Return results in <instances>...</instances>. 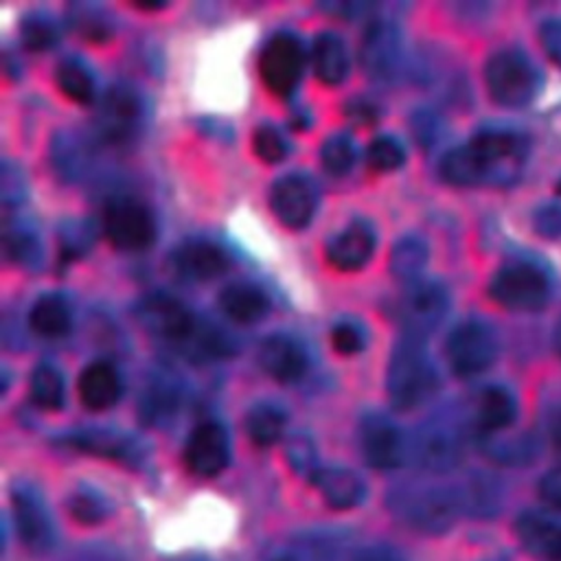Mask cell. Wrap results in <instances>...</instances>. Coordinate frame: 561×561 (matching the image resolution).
<instances>
[{"instance_id": "cell-32", "label": "cell", "mask_w": 561, "mask_h": 561, "mask_svg": "<svg viewBox=\"0 0 561 561\" xmlns=\"http://www.w3.org/2000/svg\"><path fill=\"white\" fill-rule=\"evenodd\" d=\"M31 401L39 410L55 412L64 405V379L50 364H37L28 377Z\"/></svg>"}, {"instance_id": "cell-42", "label": "cell", "mask_w": 561, "mask_h": 561, "mask_svg": "<svg viewBox=\"0 0 561 561\" xmlns=\"http://www.w3.org/2000/svg\"><path fill=\"white\" fill-rule=\"evenodd\" d=\"M285 454H287L291 469L309 480L320 469L316 462V447H313L311 438L305 434H294L285 445Z\"/></svg>"}, {"instance_id": "cell-51", "label": "cell", "mask_w": 561, "mask_h": 561, "mask_svg": "<svg viewBox=\"0 0 561 561\" xmlns=\"http://www.w3.org/2000/svg\"><path fill=\"white\" fill-rule=\"evenodd\" d=\"M355 561H403L394 550L383 548V546H375L364 550Z\"/></svg>"}, {"instance_id": "cell-38", "label": "cell", "mask_w": 561, "mask_h": 561, "mask_svg": "<svg viewBox=\"0 0 561 561\" xmlns=\"http://www.w3.org/2000/svg\"><path fill=\"white\" fill-rule=\"evenodd\" d=\"M322 167L333 175H344L355 162V145L346 134H333L322 142L320 149Z\"/></svg>"}, {"instance_id": "cell-5", "label": "cell", "mask_w": 561, "mask_h": 561, "mask_svg": "<svg viewBox=\"0 0 561 561\" xmlns=\"http://www.w3.org/2000/svg\"><path fill=\"white\" fill-rule=\"evenodd\" d=\"M103 232L107 241L125 252H138L153 243L156 219L151 208L129 195L112 197L103 210Z\"/></svg>"}, {"instance_id": "cell-48", "label": "cell", "mask_w": 561, "mask_h": 561, "mask_svg": "<svg viewBox=\"0 0 561 561\" xmlns=\"http://www.w3.org/2000/svg\"><path fill=\"white\" fill-rule=\"evenodd\" d=\"M539 495L548 506L561 508V467L548 471L539 480Z\"/></svg>"}, {"instance_id": "cell-8", "label": "cell", "mask_w": 561, "mask_h": 561, "mask_svg": "<svg viewBox=\"0 0 561 561\" xmlns=\"http://www.w3.org/2000/svg\"><path fill=\"white\" fill-rule=\"evenodd\" d=\"M96 131L107 145L123 147L131 142L142 123L140 94L127 83H114L105 90L96 107Z\"/></svg>"}, {"instance_id": "cell-21", "label": "cell", "mask_w": 561, "mask_h": 561, "mask_svg": "<svg viewBox=\"0 0 561 561\" xmlns=\"http://www.w3.org/2000/svg\"><path fill=\"white\" fill-rule=\"evenodd\" d=\"M79 399L88 410L101 412L112 408L121 397V377L118 370L110 362H92L88 364L77 381Z\"/></svg>"}, {"instance_id": "cell-26", "label": "cell", "mask_w": 561, "mask_h": 561, "mask_svg": "<svg viewBox=\"0 0 561 561\" xmlns=\"http://www.w3.org/2000/svg\"><path fill=\"white\" fill-rule=\"evenodd\" d=\"M311 64H313V75L324 85L342 83L348 75V50H346V44L340 39V35L329 31L318 33L313 39Z\"/></svg>"}, {"instance_id": "cell-3", "label": "cell", "mask_w": 561, "mask_h": 561, "mask_svg": "<svg viewBox=\"0 0 561 561\" xmlns=\"http://www.w3.org/2000/svg\"><path fill=\"white\" fill-rule=\"evenodd\" d=\"M386 388L392 408L399 412L419 408L436 392L438 375L421 344V337L405 335L394 346L388 364Z\"/></svg>"}, {"instance_id": "cell-13", "label": "cell", "mask_w": 561, "mask_h": 561, "mask_svg": "<svg viewBox=\"0 0 561 561\" xmlns=\"http://www.w3.org/2000/svg\"><path fill=\"white\" fill-rule=\"evenodd\" d=\"M184 465L199 478H213L226 469L230 460V440L226 430L215 421L193 427L184 445Z\"/></svg>"}, {"instance_id": "cell-45", "label": "cell", "mask_w": 561, "mask_h": 561, "mask_svg": "<svg viewBox=\"0 0 561 561\" xmlns=\"http://www.w3.org/2000/svg\"><path fill=\"white\" fill-rule=\"evenodd\" d=\"M0 193H2V206L4 208H13L18 206L24 195H26V186H24V178L20 175L18 167L11 162H2V175H0Z\"/></svg>"}, {"instance_id": "cell-23", "label": "cell", "mask_w": 561, "mask_h": 561, "mask_svg": "<svg viewBox=\"0 0 561 561\" xmlns=\"http://www.w3.org/2000/svg\"><path fill=\"white\" fill-rule=\"evenodd\" d=\"M221 311L239 324H254L270 313V296L254 283L237 280L221 289L219 294Z\"/></svg>"}, {"instance_id": "cell-28", "label": "cell", "mask_w": 561, "mask_h": 561, "mask_svg": "<svg viewBox=\"0 0 561 561\" xmlns=\"http://www.w3.org/2000/svg\"><path fill=\"white\" fill-rule=\"evenodd\" d=\"M178 403L180 383L167 373H156L140 397V414L147 423H162L178 410Z\"/></svg>"}, {"instance_id": "cell-17", "label": "cell", "mask_w": 561, "mask_h": 561, "mask_svg": "<svg viewBox=\"0 0 561 561\" xmlns=\"http://www.w3.org/2000/svg\"><path fill=\"white\" fill-rule=\"evenodd\" d=\"M270 208L283 226L300 230L316 213L313 186L300 175H285L272 184Z\"/></svg>"}, {"instance_id": "cell-6", "label": "cell", "mask_w": 561, "mask_h": 561, "mask_svg": "<svg viewBox=\"0 0 561 561\" xmlns=\"http://www.w3.org/2000/svg\"><path fill=\"white\" fill-rule=\"evenodd\" d=\"M489 296L513 311H537L548 302L550 280L537 265L508 263L493 274Z\"/></svg>"}, {"instance_id": "cell-12", "label": "cell", "mask_w": 561, "mask_h": 561, "mask_svg": "<svg viewBox=\"0 0 561 561\" xmlns=\"http://www.w3.org/2000/svg\"><path fill=\"white\" fill-rule=\"evenodd\" d=\"M412 449L419 467L443 473L460 462L465 451V438L456 425L445 421H432L419 430Z\"/></svg>"}, {"instance_id": "cell-15", "label": "cell", "mask_w": 561, "mask_h": 561, "mask_svg": "<svg viewBox=\"0 0 561 561\" xmlns=\"http://www.w3.org/2000/svg\"><path fill=\"white\" fill-rule=\"evenodd\" d=\"M359 449L373 469H394L403 460V436L388 416L368 412L359 423Z\"/></svg>"}, {"instance_id": "cell-27", "label": "cell", "mask_w": 561, "mask_h": 561, "mask_svg": "<svg viewBox=\"0 0 561 561\" xmlns=\"http://www.w3.org/2000/svg\"><path fill=\"white\" fill-rule=\"evenodd\" d=\"M70 324H72L70 305L59 294H42L28 311V327L39 337H48V340L61 337L68 333Z\"/></svg>"}, {"instance_id": "cell-2", "label": "cell", "mask_w": 561, "mask_h": 561, "mask_svg": "<svg viewBox=\"0 0 561 561\" xmlns=\"http://www.w3.org/2000/svg\"><path fill=\"white\" fill-rule=\"evenodd\" d=\"M140 324L173 344L191 359H215L232 353L230 340L217 327L199 320L178 298L156 291L138 302Z\"/></svg>"}, {"instance_id": "cell-10", "label": "cell", "mask_w": 561, "mask_h": 561, "mask_svg": "<svg viewBox=\"0 0 561 561\" xmlns=\"http://www.w3.org/2000/svg\"><path fill=\"white\" fill-rule=\"evenodd\" d=\"M460 497L447 489L423 486V489H403L394 500V511L410 526L419 530L438 533L451 526L458 515Z\"/></svg>"}, {"instance_id": "cell-30", "label": "cell", "mask_w": 561, "mask_h": 561, "mask_svg": "<svg viewBox=\"0 0 561 561\" xmlns=\"http://www.w3.org/2000/svg\"><path fill=\"white\" fill-rule=\"evenodd\" d=\"M427 263V243L416 234L401 237L390 252V274L397 280L414 283L419 280Z\"/></svg>"}, {"instance_id": "cell-33", "label": "cell", "mask_w": 561, "mask_h": 561, "mask_svg": "<svg viewBox=\"0 0 561 561\" xmlns=\"http://www.w3.org/2000/svg\"><path fill=\"white\" fill-rule=\"evenodd\" d=\"M72 28L88 42H105L114 33V22L99 4L77 2L68 9Z\"/></svg>"}, {"instance_id": "cell-35", "label": "cell", "mask_w": 561, "mask_h": 561, "mask_svg": "<svg viewBox=\"0 0 561 561\" xmlns=\"http://www.w3.org/2000/svg\"><path fill=\"white\" fill-rule=\"evenodd\" d=\"M519 535L528 546L546 552L554 561H561V524H550L543 517L528 515L519 522Z\"/></svg>"}, {"instance_id": "cell-47", "label": "cell", "mask_w": 561, "mask_h": 561, "mask_svg": "<svg viewBox=\"0 0 561 561\" xmlns=\"http://www.w3.org/2000/svg\"><path fill=\"white\" fill-rule=\"evenodd\" d=\"M539 37L548 57L561 66V18H552L543 22Z\"/></svg>"}, {"instance_id": "cell-14", "label": "cell", "mask_w": 561, "mask_h": 561, "mask_svg": "<svg viewBox=\"0 0 561 561\" xmlns=\"http://www.w3.org/2000/svg\"><path fill=\"white\" fill-rule=\"evenodd\" d=\"M169 267L175 276L184 280L204 283L226 274L230 270V256L213 241L191 239L182 241L178 248L171 250Z\"/></svg>"}, {"instance_id": "cell-44", "label": "cell", "mask_w": 561, "mask_h": 561, "mask_svg": "<svg viewBox=\"0 0 561 561\" xmlns=\"http://www.w3.org/2000/svg\"><path fill=\"white\" fill-rule=\"evenodd\" d=\"M331 344L340 355H357L366 344L364 329L353 320H340L331 329Z\"/></svg>"}, {"instance_id": "cell-39", "label": "cell", "mask_w": 561, "mask_h": 561, "mask_svg": "<svg viewBox=\"0 0 561 561\" xmlns=\"http://www.w3.org/2000/svg\"><path fill=\"white\" fill-rule=\"evenodd\" d=\"M405 149L394 136H377L366 149V164L373 171H394L403 164Z\"/></svg>"}, {"instance_id": "cell-49", "label": "cell", "mask_w": 561, "mask_h": 561, "mask_svg": "<svg viewBox=\"0 0 561 561\" xmlns=\"http://www.w3.org/2000/svg\"><path fill=\"white\" fill-rule=\"evenodd\" d=\"M346 116H348L353 123H357V125H375L377 118H379L377 107H375L370 101H366V99H353V101H348V105H346Z\"/></svg>"}, {"instance_id": "cell-7", "label": "cell", "mask_w": 561, "mask_h": 561, "mask_svg": "<svg viewBox=\"0 0 561 561\" xmlns=\"http://www.w3.org/2000/svg\"><path fill=\"white\" fill-rule=\"evenodd\" d=\"M497 335L482 320L460 322L445 342L449 368L458 377H476L484 373L497 357Z\"/></svg>"}, {"instance_id": "cell-34", "label": "cell", "mask_w": 561, "mask_h": 561, "mask_svg": "<svg viewBox=\"0 0 561 561\" xmlns=\"http://www.w3.org/2000/svg\"><path fill=\"white\" fill-rule=\"evenodd\" d=\"M2 250H4V256L18 265H33L35 261H39V241L35 232L28 230V226L18 219L13 224L4 219Z\"/></svg>"}, {"instance_id": "cell-19", "label": "cell", "mask_w": 561, "mask_h": 561, "mask_svg": "<svg viewBox=\"0 0 561 561\" xmlns=\"http://www.w3.org/2000/svg\"><path fill=\"white\" fill-rule=\"evenodd\" d=\"M375 232L366 221H353L342 232H337L324 248L327 261L342 272L362 270L375 252Z\"/></svg>"}, {"instance_id": "cell-11", "label": "cell", "mask_w": 561, "mask_h": 561, "mask_svg": "<svg viewBox=\"0 0 561 561\" xmlns=\"http://www.w3.org/2000/svg\"><path fill=\"white\" fill-rule=\"evenodd\" d=\"M449 307L447 289L436 280H414L399 300V318L408 335L421 337L434 331Z\"/></svg>"}, {"instance_id": "cell-29", "label": "cell", "mask_w": 561, "mask_h": 561, "mask_svg": "<svg viewBox=\"0 0 561 561\" xmlns=\"http://www.w3.org/2000/svg\"><path fill=\"white\" fill-rule=\"evenodd\" d=\"M287 414L274 403H256L245 414V432L256 447H272L283 438Z\"/></svg>"}, {"instance_id": "cell-20", "label": "cell", "mask_w": 561, "mask_h": 561, "mask_svg": "<svg viewBox=\"0 0 561 561\" xmlns=\"http://www.w3.org/2000/svg\"><path fill=\"white\" fill-rule=\"evenodd\" d=\"M261 368L280 383L298 381L307 370L305 348L289 335L274 333L270 335L259 351Z\"/></svg>"}, {"instance_id": "cell-36", "label": "cell", "mask_w": 561, "mask_h": 561, "mask_svg": "<svg viewBox=\"0 0 561 561\" xmlns=\"http://www.w3.org/2000/svg\"><path fill=\"white\" fill-rule=\"evenodd\" d=\"M20 39L26 50L42 53L55 46V42L59 39V28L48 13L35 11L20 22Z\"/></svg>"}, {"instance_id": "cell-50", "label": "cell", "mask_w": 561, "mask_h": 561, "mask_svg": "<svg viewBox=\"0 0 561 561\" xmlns=\"http://www.w3.org/2000/svg\"><path fill=\"white\" fill-rule=\"evenodd\" d=\"M412 127H414V134H416L419 142H432L430 138H434V136H436V129H438L436 123L430 118L427 112H419V116L414 118Z\"/></svg>"}, {"instance_id": "cell-31", "label": "cell", "mask_w": 561, "mask_h": 561, "mask_svg": "<svg viewBox=\"0 0 561 561\" xmlns=\"http://www.w3.org/2000/svg\"><path fill=\"white\" fill-rule=\"evenodd\" d=\"M55 81H57V88L64 92V96H68L70 101H75L79 105L92 103L94 77L85 68V64H81L79 59L59 61L55 68Z\"/></svg>"}, {"instance_id": "cell-41", "label": "cell", "mask_w": 561, "mask_h": 561, "mask_svg": "<svg viewBox=\"0 0 561 561\" xmlns=\"http://www.w3.org/2000/svg\"><path fill=\"white\" fill-rule=\"evenodd\" d=\"M92 245V228L85 221L70 219L59 230V252L64 261H75L83 256Z\"/></svg>"}, {"instance_id": "cell-18", "label": "cell", "mask_w": 561, "mask_h": 561, "mask_svg": "<svg viewBox=\"0 0 561 561\" xmlns=\"http://www.w3.org/2000/svg\"><path fill=\"white\" fill-rule=\"evenodd\" d=\"M13 513L20 539L33 552H42L53 543V524L39 500V495L28 486H18L13 491Z\"/></svg>"}, {"instance_id": "cell-16", "label": "cell", "mask_w": 561, "mask_h": 561, "mask_svg": "<svg viewBox=\"0 0 561 561\" xmlns=\"http://www.w3.org/2000/svg\"><path fill=\"white\" fill-rule=\"evenodd\" d=\"M359 59L375 79H390L401 59V33L388 20H373L362 37Z\"/></svg>"}, {"instance_id": "cell-4", "label": "cell", "mask_w": 561, "mask_h": 561, "mask_svg": "<svg viewBox=\"0 0 561 561\" xmlns=\"http://www.w3.org/2000/svg\"><path fill=\"white\" fill-rule=\"evenodd\" d=\"M484 81L491 99L504 107H524L539 88L535 64L515 48L497 50L486 59Z\"/></svg>"}, {"instance_id": "cell-22", "label": "cell", "mask_w": 561, "mask_h": 561, "mask_svg": "<svg viewBox=\"0 0 561 561\" xmlns=\"http://www.w3.org/2000/svg\"><path fill=\"white\" fill-rule=\"evenodd\" d=\"M311 484L320 491L324 502L337 511L357 506L366 495L362 478L346 467H320L311 476Z\"/></svg>"}, {"instance_id": "cell-25", "label": "cell", "mask_w": 561, "mask_h": 561, "mask_svg": "<svg viewBox=\"0 0 561 561\" xmlns=\"http://www.w3.org/2000/svg\"><path fill=\"white\" fill-rule=\"evenodd\" d=\"M66 445L79 451L96 454L103 458H116L125 462L140 458V449L129 436H123L110 430H83V432L68 434Z\"/></svg>"}, {"instance_id": "cell-46", "label": "cell", "mask_w": 561, "mask_h": 561, "mask_svg": "<svg viewBox=\"0 0 561 561\" xmlns=\"http://www.w3.org/2000/svg\"><path fill=\"white\" fill-rule=\"evenodd\" d=\"M535 230L543 237H561V204H546L535 210Z\"/></svg>"}, {"instance_id": "cell-37", "label": "cell", "mask_w": 561, "mask_h": 561, "mask_svg": "<svg viewBox=\"0 0 561 561\" xmlns=\"http://www.w3.org/2000/svg\"><path fill=\"white\" fill-rule=\"evenodd\" d=\"M75 134H66L64 138H55V149H53V162L59 175L68 180H77L88 162L85 158V147L79 142Z\"/></svg>"}, {"instance_id": "cell-9", "label": "cell", "mask_w": 561, "mask_h": 561, "mask_svg": "<svg viewBox=\"0 0 561 561\" xmlns=\"http://www.w3.org/2000/svg\"><path fill=\"white\" fill-rule=\"evenodd\" d=\"M305 68L302 42L291 33H276L263 46L259 59V72L265 88L276 96H289Z\"/></svg>"}, {"instance_id": "cell-1", "label": "cell", "mask_w": 561, "mask_h": 561, "mask_svg": "<svg viewBox=\"0 0 561 561\" xmlns=\"http://www.w3.org/2000/svg\"><path fill=\"white\" fill-rule=\"evenodd\" d=\"M528 140L513 129H480L467 145L440 158V178L454 186H504L519 178Z\"/></svg>"}, {"instance_id": "cell-40", "label": "cell", "mask_w": 561, "mask_h": 561, "mask_svg": "<svg viewBox=\"0 0 561 561\" xmlns=\"http://www.w3.org/2000/svg\"><path fill=\"white\" fill-rule=\"evenodd\" d=\"M252 149L256 153V158L265 164H276L287 156V140L280 134V129H276L270 123H263L254 129L252 136Z\"/></svg>"}, {"instance_id": "cell-54", "label": "cell", "mask_w": 561, "mask_h": 561, "mask_svg": "<svg viewBox=\"0 0 561 561\" xmlns=\"http://www.w3.org/2000/svg\"><path fill=\"white\" fill-rule=\"evenodd\" d=\"M554 346H557V351H559V355H561V322H559V327H557V331H554Z\"/></svg>"}, {"instance_id": "cell-55", "label": "cell", "mask_w": 561, "mask_h": 561, "mask_svg": "<svg viewBox=\"0 0 561 561\" xmlns=\"http://www.w3.org/2000/svg\"><path fill=\"white\" fill-rule=\"evenodd\" d=\"M559 191H561V182H559Z\"/></svg>"}, {"instance_id": "cell-24", "label": "cell", "mask_w": 561, "mask_h": 561, "mask_svg": "<svg viewBox=\"0 0 561 561\" xmlns=\"http://www.w3.org/2000/svg\"><path fill=\"white\" fill-rule=\"evenodd\" d=\"M517 414V403L504 386H486L478 392L473 405V423L478 432L493 434L506 430Z\"/></svg>"}, {"instance_id": "cell-52", "label": "cell", "mask_w": 561, "mask_h": 561, "mask_svg": "<svg viewBox=\"0 0 561 561\" xmlns=\"http://www.w3.org/2000/svg\"><path fill=\"white\" fill-rule=\"evenodd\" d=\"M162 7H167V4H164V2H138V4H136V9H142V11H147V9L158 11V9H162Z\"/></svg>"}, {"instance_id": "cell-53", "label": "cell", "mask_w": 561, "mask_h": 561, "mask_svg": "<svg viewBox=\"0 0 561 561\" xmlns=\"http://www.w3.org/2000/svg\"><path fill=\"white\" fill-rule=\"evenodd\" d=\"M554 440H557V445L561 447V414H559L557 421H554Z\"/></svg>"}, {"instance_id": "cell-43", "label": "cell", "mask_w": 561, "mask_h": 561, "mask_svg": "<svg viewBox=\"0 0 561 561\" xmlns=\"http://www.w3.org/2000/svg\"><path fill=\"white\" fill-rule=\"evenodd\" d=\"M68 511L72 513L75 519H79L83 524H96L107 515L105 500L92 489L75 491L68 500Z\"/></svg>"}]
</instances>
